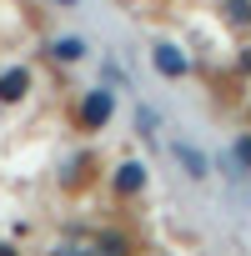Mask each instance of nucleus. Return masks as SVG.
Returning <instances> with one entry per match:
<instances>
[{"mask_svg": "<svg viewBox=\"0 0 251 256\" xmlns=\"http://www.w3.org/2000/svg\"><path fill=\"white\" fill-rule=\"evenodd\" d=\"M110 110H116V96H110V90H90L86 106H80V126H90V131H96V126L110 120Z\"/></svg>", "mask_w": 251, "mask_h": 256, "instance_id": "obj_1", "label": "nucleus"}, {"mask_svg": "<svg viewBox=\"0 0 251 256\" xmlns=\"http://www.w3.org/2000/svg\"><path fill=\"white\" fill-rule=\"evenodd\" d=\"M151 56H156V66H161V76H171V80H176V76H186V56H181L176 46H166V40H156V46H151Z\"/></svg>", "mask_w": 251, "mask_h": 256, "instance_id": "obj_2", "label": "nucleus"}, {"mask_svg": "<svg viewBox=\"0 0 251 256\" xmlns=\"http://www.w3.org/2000/svg\"><path fill=\"white\" fill-rule=\"evenodd\" d=\"M141 186H146V171H141L136 161H126V166L110 176V191H120V196H136Z\"/></svg>", "mask_w": 251, "mask_h": 256, "instance_id": "obj_3", "label": "nucleus"}, {"mask_svg": "<svg viewBox=\"0 0 251 256\" xmlns=\"http://www.w3.org/2000/svg\"><path fill=\"white\" fill-rule=\"evenodd\" d=\"M30 86V70H10V76H0V100H20Z\"/></svg>", "mask_w": 251, "mask_h": 256, "instance_id": "obj_4", "label": "nucleus"}, {"mask_svg": "<svg viewBox=\"0 0 251 256\" xmlns=\"http://www.w3.org/2000/svg\"><path fill=\"white\" fill-rule=\"evenodd\" d=\"M176 156H181V166H186L191 176H206V156H201V151H191V146H176Z\"/></svg>", "mask_w": 251, "mask_h": 256, "instance_id": "obj_5", "label": "nucleus"}, {"mask_svg": "<svg viewBox=\"0 0 251 256\" xmlns=\"http://www.w3.org/2000/svg\"><path fill=\"white\" fill-rule=\"evenodd\" d=\"M226 16H231L236 26H246V20H251V0H226Z\"/></svg>", "mask_w": 251, "mask_h": 256, "instance_id": "obj_6", "label": "nucleus"}, {"mask_svg": "<svg viewBox=\"0 0 251 256\" xmlns=\"http://www.w3.org/2000/svg\"><path fill=\"white\" fill-rule=\"evenodd\" d=\"M56 56H60V60H76V56H80V40H56Z\"/></svg>", "mask_w": 251, "mask_h": 256, "instance_id": "obj_7", "label": "nucleus"}, {"mask_svg": "<svg viewBox=\"0 0 251 256\" xmlns=\"http://www.w3.org/2000/svg\"><path fill=\"white\" fill-rule=\"evenodd\" d=\"M236 161H246V166H251V136H241V141H236Z\"/></svg>", "mask_w": 251, "mask_h": 256, "instance_id": "obj_8", "label": "nucleus"}, {"mask_svg": "<svg viewBox=\"0 0 251 256\" xmlns=\"http://www.w3.org/2000/svg\"><path fill=\"white\" fill-rule=\"evenodd\" d=\"M70 6H76V0H70Z\"/></svg>", "mask_w": 251, "mask_h": 256, "instance_id": "obj_9", "label": "nucleus"}]
</instances>
